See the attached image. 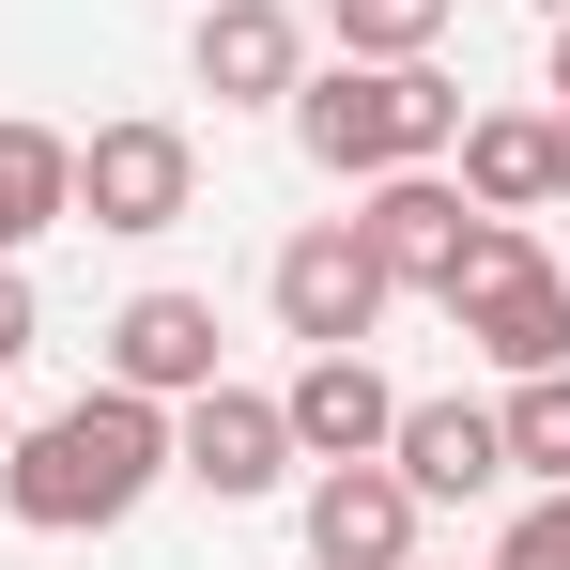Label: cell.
Instances as JSON below:
<instances>
[{
	"label": "cell",
	"mask_w": 570,
	"mask_h": 570,
	"mask_svg": "<svg viewBox=\"0 0 570 570\" xmlns=\"http://www.w3.org/2000/svg\"><path fill=\"white\" fill-rule=\"evenodd\" d=\"M155 478H170V401H139V385H78L62 416H31V432L0 448V509H16L31 540H108Z\"/></svg>",
	"instance_id": "6da1fadb"
},
{
	"label": "cell",
	"mask_w": 570,
	"mask_h": 570,
	"mask_svg": "<svg viewBox=\"0 0 570 570\" xmlns=\"http://www.w3.org/2000/svg\"><path fill=\"white\" fill-rule=\"evenodd\" d=\"M293 139H308V170H340V186L432 170V155L463 139V94H448L432 62H324V78H293Z\"/></svg>",
	"instance_id": "7a4b0ae2"
},
{
	"label": "cell",
	"mask_w": 570,
	"mask_h": 570,
	"mask_svg": "<svg viewBox=\"0 0 570 570\" xmlns=\"http://www.w3.org/2000/svg\"><path fill=\"white\" fill-rule=\"evenodd\" d=\"M448 324H463L493 371L524 385V371H570V278L524 247V216H478V247L448 263V293H432Z\"/></svg>",
	"instance_id": "3957f363"
},
{
	"label": "cell",
	"mask_w": 570,
	"mask_h": 570,
	"mask_svg": "<svg viewBox=\"0 0 570 570\" xmlns=\"http://www.w3.org/2000/svg\"><path fill=\"white\" fill-rule=\"evenodd\" d=\"M78 216H94V232H186L200 216V139L155 124V108L94 124V139H78Z\"/></svg>",
	"instance_id": "277c9868"
},
{
	"label": "cell",
	"mask_w": 570,
	"mask_h": 570,
	"mask_svg": "<svg viewBox=\"0 0 570 570\" xmlns=\"http://www.w3.org/2000/svg\"><path fill=\"white\" fill-rule=\"evenodd\" d=\"M170 478H200L216 509H263L293 478V416H278V385H200V401H170Z\"/></svg>",
	"instance_id": "5b68a950"
},
{
	"label": "cell",
	"mask_w": 570,
	"mask_h": 570,
	"mask_svg": "<svg viewBox=\"0 0 570 570\" xmlns=\"http://www.w3.org/2000/svg\"><path fill=\"white\" fill-rule=\"evenodd\" d=\"M278 324L293 340H308V355H340V340H371L385 324V263H371V232H355V216H308V232H293L278 247Z\"/></svg>",
	"instance_id": "8992f818"
},
{
	"label": "cell",
	"mask_w": 570,
	"mask_h": 570,
	"mask_svg": "<svg viewBox=\"0 0 570 570\" xmlns=\"http://www.w3.org/2000/svg\"><path fill=\"white\" fill-rule=\"evenodd\" d=\"M355 232H371L385 293H448V263L478 247V200H463V186H432V170H371Z\"/></svg>",
	"instance_id": "52a82bcc"
},
{
	"label": "cell",
	"mask_w": 570,
	"mask_h": 570,
	"mask_svg": "<svg viewBox=\"0 0 570 570\" xmlns=\"http://www.w3.org/2000/svg\"><path fill=\"white\" fill-rule=\"evenodd\" d=\"M278 416H293V463H385V432H401V385L340 340V355H308V371L278 385Z\"/></svg>",
	"instance_id": "ba28073f"
},
{
	"label": "cell",
	"mask_w": 570,
	"mask_h": 570,
	"mask_svg": "<svg viewBox=\"0 0 570 570\" xmlns=\"http://www.w3.org/2000/svg\"><path fill=\"white\" fill-rule=\"evenodd\" d=\"M108 385H139V401H200L216 385V293H124L108 308Z\"/></svg>",
	"instance_id": "9c48e42d"
},
{
	"label": "cell",
	"mask_w": 570,
	"mask_h": 570,
	"mask_svg": "<svg viewBox=\"0 0 570 570\" xmlns=\"http://www.w3.org/2000/svg\"><path fill=\"white\" fill-rule=\"evenodd\" d=\"M308 570H416V493H401V463H324L308 478Z\"/></svg>",
	"instance_id": "30bf717a"
},
{
	"label": "cell",
	"mask_w": 570,
	"mask_h": 570,
	"mask_svg": "<svg viewBox=\"0 0 570 570\" xmlns=\"http://www.w3.org/2000/svg\"><path fill=\"white\" fill-rule=\"evenodd\" d=\"M293 78H308L293 0H200V94L216 108H293Z\"/></svg>",
	"instance_id": "8fae6325"
},
{
	"label": "cell",
	"mask_w": 570,
	"mask_h": 570,
	"mask_svg": "<svg viewBox=\"0 0 570 570\" xmlns=\"http://www.w3.org/2000/svg\"><path fill=\"white\" fill-rule=\"evenodd\" d=\"M385 463H401L416 509H448V493H493V478H509V432H493V401H401Z\"/></svg>",
	"instance_id": "7c38bea8"
},
{
	"label": "cell",
	"mask_w": 570,
	"mask_h": 570,
	"mask_svg": "<svg viewBox=\"0 0 570 570\" xmlns=\"http://www.w3.org/2000/svg\"><path fill=\"white\" fill-rule=\"evenodd\" d=\"M463 200L478 216H540L556 200V108H463Z\"/></svg>",
	"instance_id": "4fadbf2b"
},
{
	"label": "cell",
	"mask_w": 570,
	"mask_h": 570,
	"mask_svg": "<svg viewBox=\"0 0 570 570\" xmlns=\"http://www.w3.org/2000/svg\"><path fill=\"white\" fill-rule=\"evenodd\" d=\"M62 216H78V139L62 124H0V263L31 232H62Z\"/></svg>",
	"instance_id": "5bb4252c"
},
{
	"label": "cell",
	"mask_w": 570,
	"mask_h": 570,
	"mask_svg": "<svg viewBox=\"0 0 570 570\" xmlns=\"http://www.w3.org/2000/svg\"><path fill=\"white\" fill-rule=\"evenodd\" d=\"M493 432H509V478L570 493V371H524L509 401H493Z\"/></svg>",
	"instance_id": "9a60e30c"
},
{
	"label": "cell",
	"mask_w": 570,
	"mask_h": 570,
	"mask_svg": "<svg viewBox=\"0 0 570 570\" xmlns=\"http://www.w3.org/2000/svg\"><path fill=\"white\" fill-rule=\"evenodd\" d=\"M340 16V62H432V31H448V0H324Z\"/></svg>",
	"instance_id": "2e32d148"
},
{
	"label": "cell",
	"mask_w": 570,
	"mask_h": 570,
	"mask_svg": "<svg viewBox=\"0 0 570 570\" xmlns=\"http://www.w3.org/2000/svg\"><path fill=\"white\" fill-rule=\"evenodd\" d=\"M493 570H570V493H540V509L493 540Z\"/></svg>",
	"instance_id": "e0dca14e"
},
{
	"label": "cell",
	"mask_w": 570,
	"mask_h": 570,
	"mask_svg": "<svg viewBox=\"0 0 570 570\" xmlns=\"http://www.w3.org/2000/svg\"><path fill=\"white\" fill-rule=\"evenodd\" d=\"M16 355H31V278L0 263V371H16Z\"/></svg>",
	"instance_id": "ac0fdd59"
},
{
	"label": "cell",
	"mask_w": 570,
	"mask_h": 570,
	"mask_svg": "<svg viewBox=\"0 0 570 570\" xmlns=\"http://www.w3.org/2000/svg\"><path fill=\"white\" fill-rule=\"evenodd\" d=\"M556 200H570V108H556Z\"/></svg>",
	"instance_id": "d6986e66"
},
{
	"label": "cell",
	"mask_w": 570,
	"mask_h": 570,
	"mask_svg": "<svg viewBox=\"0 0 570 570\" xmlns=\"http://www.w3.org/2000/svg\"><path fill=\"white\" fill-rule=\"evenodd\" d=\"M556 108H570V16H556Z\"/></svg>",
	"instance_id": "ffe728a7"
},
{
	"label": "cell",
	"mask_w": 570,
	"mask_h": 570,
	"mask_svg": "<svg viewBox=\"0 0 570 570\" xmlns=\"http://www.w3.org/2000/svg\"><path fill=\"white\" fill-rule=\"evenodd\" d=\"M0 448H16V416H0Z\"/></svg>",
	"instance_id": "44dd1931"
},
{
	"label": "cell",
	"mask_w": 570,
	"mask_h": 570,
	"mask_svg": "<svg viewBox=\"0 0 570 570\" xmlns=\"http://www.w3.org/2000/svg\"><path fill=\"white\" fill-rule=\"evenodd\" d=\"M540 16H570V0H540Z\"/></svg>",
	"instance_id": "7402d4cb"
}]
</instances>
